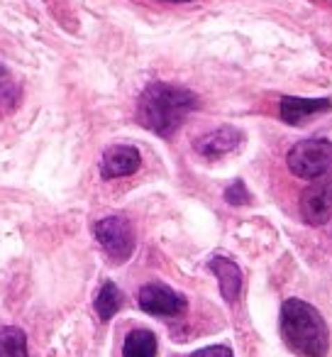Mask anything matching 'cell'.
Instances as JSON below:
<instances>
[{"label": "cell", "mask_w": 332, "mask_h": 357, "mask_svg": "<svg viewBox=\"0 0 332 357\" xmlns=\"http://www.w3.org/2000/svg\"><path fill=\"white\" fill-rule=\"evenodd\" d=\"M198 105L200 100L193 91L154 81L137 100V123L159 137H171L186 123V118L198 110Z\"/></svg>", "instance_id": "obj_1"}, {"label": "cell", "mask_w": 332, "mask_h": 357, "mask_svg": "<svg viewBox=\"0 0 332 357\" xmlns=\"http://www.w3.org/2000/svg\"><path fill=\"white\" fill-rule=\"evenodd\" d=\"M281 333L286 345L301 357H325L330 347L327 323L315 306L288 298L281 306Z\"/></svg>", "instance_id": "obj_2"}, {"label": "cell", "mask_w": 332, "mask_h": 357, "mask_svg": "<svg viewBox=\"0 0 332 357\" xmlns=\"http://www.w3.org/2000/svg\"><path fill=\"white\" fill-rule=\"evenodd\" d=\"M286 164L293 176L298 178H317L332 167V142L330 139L310 137L296 142L286 154Z\"/></svg>", "instance_id": "obj_3"}, {"label": "cell", "mask_w": 332, "mask_h": 357, "mask_svg": "<svg viewBox=\"0 0 332 357\" xmlns=\"http://www.w3.org/2000/svg\"><path fill=\"white\" fill-rule=\"evenodd\" d=\"M93 235L115 264H122L134 252V230L125 215H108L93 225Z\"/></svg>", "instance_id": "obj_4"}, {"label": "cell", "mask_w": 332, "mask_h": 357, "mask_svg": "<svg viewBox=\"0 0 332 357\" xmlns=\"http://www.w3.org/2000/svg\"><path fill=\"white\" fill-rule=\"evenodd\" d=\"M301 215L308 225H325L332 218V172L313 178L301 194Z\"/></svg>", "instance_id": "obj_5"}, {"label": "cell", "mask_w": 332, "mask_h": 357, "mask_svg": "<svg viewBox=\"0 0 332 357\" xmlns=\"http://www.w3.org/2000/svg\"><path fill=\"white\" fill-rule=\"evenodd\" d=\"M137 303L149 316L171 318L186 311V298L179 291H174L171 287H164V284H144L139 289Z\"/></svg>", "instance_id": "obj_6"}, {"label": "cell", "mask_w": 332, "mask_h": 357, "mask_svg": "<svg viewBox=\"0 0 332 357\" xmlns=\"http://www.w3.org/2000/svg\"><path fill=\"white\" fill-rule=\"evenodd\" d=\"M142 167V157L132 144H113L103 152L100 159V176L103 178H122L134 174Z\"/></svg>", "instance_id": "obj_7"}, {"label": "cell", "mask_w": 332, "mask_h": 357, "mask_svg": "<svg viewBox=\"0 0 332 357\" xmlns=\"http://www.w3.org/2000/svg\"><path fill=\"white\" fill-rule=\"evenodd\" d=\"M244 135L239 132L237 128H230V125H223V128L213 130V132L200 135L193 142V149L205 159H220L225 154L235 152V149L242 144Z\"/></svg>", "instance_id": "obj_8"}, {"label": "cell", "mask_w": 332, "mask_h": 357, "mask_svg": "<svg viewBox=\"0 0 332 357\" xmlns=\"http://www.w3.org/2000/svg\"><path fill=\"white\" fill-rule=\"evenodd\" d=\"M332 108V100L327 98H301V96H283L278 103V113L286 125H303L306 120L325 113Z\"/></svg>", "instance_id": "obj_9"}, {"label": "cell", "mask_w": 332, "mask_h": 357, "mask_svg": "<svg viewBox=\"0 0 332 357\" xmlns=\"http://www.w3.org/2000/svg\"><path fill=\"white\" fill-rule=\"evenodd\" d=\"M210 272L218 277L220 282V294H223L225 301H237L239 291H242V269L237 267V264L232 262V259L228 257H213L208 262Z\"/></svg>", "instance_id": "obj_10"}, {"label": "cell", "mask_w": 332, "mask_h": 357, "mask_svg": "<svg viewBox=\"0 0 332 357\" xmlns=\"http://www.w3.org/2000/svg\"><path fill=\"white\" fill-rule=\"evenodd\" d=\"M122 357H157V335L147 328H137V331L127 333Z\"/></svg>", "instance_id": "obj_11"}, {"label": "cell", "mask_w": 332, "mask_h": 357, "mask_svg": "<svg viewBox=\"0 0 332 357\" xmlns=\"http://www.w3.org/2000/svg\"><path fill=\"white\" fill-rule=\"evenodd\" d=\"M120 306H122V291L113 282H105L100 287L98 296H95V313H98V318L100 321H110L120 311Z\"/></svg>", "instance_id": "obj_12"}, {"label": "cell", "mask_w": 332, "mask_h": 357, "mask_svg": "<svg viewBox=\"0 0 332 357\" xmlns=\"http://www.w3.org/2000/svg\"><path fill=\"white\" fill-rule=\"evenodd\" d=\"M0 357H27V337L20 328H0Z\"/></svg>", "instance_id": "obj_13"}, {"label": "cell", "mask_w": 332, "mask_h": 357, "mask_svg": "<svg viewBox=\"0 0 332 357\" xmlns=\"http://www.w3.org/2000/svg\"><path fill=\"white\" fill-rule=\"evenodd\" d=\"M17 103H20V89L8 84V81H3V84H0V118L10 115L13 110L17 108Z\"/></svg>", "instance_id": "obj_14"}, {"label": "cell", "mask_w": 332, "mask_h": 357, "mask_svg": "<svg viewBox=\"0 0 332 357\" xmlns=\"http://www.w3.org/2000/svg\"><path fill=\"white\" fill-rule=\"evenodd\" d=\"M225 201H228L230 206H247L249 201H252V196H249L247 186H244V181H232V184L225 189Z\"/></svg>", "instance_id": "obj_15"}, {"label": "cell", "mask_w": 332, "mask_h": 357, "mask_svg": "<svg viewBox=\"0 0 332 357\" xmlns=\"http://www.w3.org/2000/svg\"><path fill=\"white\" fill-rule=\"evenodd\" d=\"M191 357H232V350L228 345H210L203 347V350L193 352Z\"/></svg>", "instance_id": "obj_16"}, {"label": "cell", "mask_w": 332, "mask_h": 357, "mask_svg": "<svg viewBox=\"0 0 332 357\" xmlns=\"http://www.w3.org/2000/svg\"><path fill=\"white\" fill-rule=\"evenodd\" d=\"M166 3H189V0H166Z\"/></svg>", "instance_id": "obj_17"}]
</instances>
